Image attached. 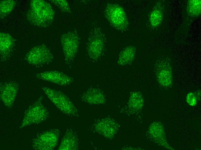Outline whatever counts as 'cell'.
Listing matches in <instances>:
<instances>
[{"label": "cell", "mask_w": 201, "mask_h": 150, "mask_svg": "<svg viewBox=\"0 0 201 150\" xmlns=\"http://www.w3.org/2000/svg\"><path fill=\"white\" fill-rule=\"evenodd\" d=\"M42 89L48 98L64 114L71 117L80 116L78 108L63 93L48 87H43Z\"/></svg>", "instance_id": "2"}, {"label": "cell", "mask_w": 201, "mask_h": 150, "mask_svg": "<svg viewBox=\"0 0 201 150\" xmlns=\"http://www.w3.org/2000/svg\"><path fill=\"white\" fill-rule=\"evenodd\" d=\"M79 145V141L77 132L74 128L70 127L67 130L58 149L78 150Z\"/></svg>", "instance_id": "12"}, {"label": "cell", "mask_w": 201, "mask_h": 150, "mask_svg": "<svg viewBox=\"0 0 201 150\" xmlns=\"http://www.w3.org/2000/svg\"><path fill=\"white\" fill-rule=\"evenodd\" d=\"M164 8L161 3H158L155 6L149 16V22L153 28L158 27L161 24L163 17Z\"/></svg>", "instance_id": "16"}, {"label": "cell", "mask_w": 201, "mask_h": 150, "mask_svg": "<svg viewBox=\"0 0 201 150\" xmlns=\"http://www.w3.org/2000/svg\"><path fill=\"white\" fill-rule=\"evenodd\" d=\"M55 13L50 4L42 0L31 1L27 16L33 25L39 27H46L51 25Z\"/></svg>", "instance_id": "1"}, {"label": "cell", "mask_w": 201, "mask_h": 150, "mask_svg": "<svg viewBox=\"0 0 201 150\" xmlns=\"http://www.w3.org/2000/svg\"><path fill=\"white\" fill-rule=\"evenodd\" d=\"M0 53L1 61H5L10 57L15 46L14 39L10 34L5 33L0 34Z\"/></svg>", "instance_id": "13"}, {"label": "cell", "mask_w": 201, "mask_h": 150, "mask_svg": "<svg viewBox=\"0 0 201 150\" xmlns=\"http://www.w3.org/2000/svg\"><path fill=\"white\" fill-rule=\"evenodd\" d=\"M104 12L106 18L116 29L123 32L127 29L128 19L124 10L121 5L116 3H109Z\"/></svg>", "instance_id": "4"}, {"label": "cell", "mask_w": 201, "mask_h": 150, "mask_svg": "<svg viewBox=\"0 0 201 150\" xmlns=\"http://www.w3.org/2000/svg\"><path fill=\"white\" fill-rule=\"evenodd\" d=\"M51 1L57 6L61 11L67 13H70L71 12L69 4L65 0H51Z\"/></svg>", "instance_id": "21"}, {"label": "cell", "mask_w": 201, "mask_h": 150, "mask_svg": "<svg viewBox=\"0 0 201 150\" xmlns=\"http://www.w3.org/2000/svg\"><path fill=\"white\" fill-rule=\"evenodd\" d=\"M16 1L2 0L0 1V18H4L9 14L15 6Z\"/></svg>", "instance_id": "20"}, {"label": "cell", "mask_w": 201, "mask_h": 150, "mask_svg": "<svg viewBox=\"0 0 201 150\" xmlns=\"http://www.w3.org/2000/svg\"><path fill=\"white\" fill-rule=\"evenodd\" d=\"M136 53V48L134 46H130L125 47L119 54L118 64L124 66L131 63L135 58Z\"/></svg>", "instance_id": "17"}, {"label": "cell", "mask_w": 201, "mask_h": 150, "mask_svg": "<svg viewBox=\"0 0 201 150\" xmlns=\"http://www.w3.org/2000/svg\"><path fill=\"white\" fill-rule=\"evenodd\" d=\"M200 0H190L188 1L187 10L190 16L197 17L201 14Z\"/></svg>", "instance_id": "19"}, {"label": "cell", "mask_w": 201, "mask_h": 150, "mask_svg": "<svg viewBox=\"0 0 201 150\" xmlns=\"http://www.w3.org/2000/svg\"><path fill=\"white\" fill-rule=\"evenodd\" d=\"M61 39L65 64L70 67L78 51L80 42L79 36L76 31H70L63 34Z\"/></svg>", "instance_id": "6"}, {"label": "cell", "mask_w": 201, "mask_h": 150, "mask_svg": "<svg viewBox=\"0 0 201 150\" xmlns=\"http://www.w3.org/2000/svg\"><path fill=\"white\" fill-rule=\"evenodd\" d=\"M42 96L39 97L27 109L20 128L45 121L49 116L47 109L42 103Z\"/></svg>", "instance_id": "3"}, {"label": "cell", "mask_w": 201, "mask_h": 150, "mask_svg": "<svg viewBox=\"0 0 201 150\" xmlns=\"http://www.w3.org/2000/svg\"><path fill=\"white\" fill-rule=\"evenodd\" d=\"M60 132L58 129H51L36 134L32 140L33 149L37 150H52L57 146Z\"/></svg>", "instance_id": "5"}, {"label": "cell", "mask_w": 201, "mask_h": 150, "mask_svg": "<svg viewBox=\"0 0 201 150\" xmlns=\"http://www.w3.org/2000/svg\"><path fill=\"white\" fill-rule=\"evenodd\" d=\"M105 42L104 35L101 30L95 28L91 31L87 45L88 56L93 61L98 59L104 50Z\"/></svg>", "instance_id": "7"}, {"label": "cell", "mask_w": 201, "mask_h": 150, "mask_svg": "<svg viewBox=\"0 0 201 150\" xmlns=\"http://www.w3.org/2000/svg\"><path fill=\"white\" fill-rule=\"evenodd\" d=\"M157 79L160 84L165 87L170 86L173 80L172 67L166 58L158 60L155 67Z\"/></svg>", "instance_id": "9"}, {"label": "cell", "mask_w": 201, "mask_h": 150, "mask_svg": "<svg viewBox=\"0 0 201 150\" xmlns=\"http://www.w3.org/2000/svg\"><path fill=\"white\" fill-rule=\"evenodd\" d=\"M36 77L39 79L66 86L72 83L73 78L62 72L56 70H49L37 73Z\"/></svg>", "instance_id": "10"}, {"label": "cell", "mask_w": 201, "mask_h": 150, "mask_svg": "<svg viewBox=\"0 0 201 150\" xmlns=\"http://www.w3.org/2000/svg\"><path fill=\"white\" fill-rule=\"evenodd\" d=\"M81 98L84 102L91 105H101L106 101L105 95L100 89L92 88L88 89L82 94Z\"/></svg>", "instance_id": "14"}, {"label": "cell", "mask_w": 201, "mask_h": 150, "mask_svg": "<svg viewBox=\"0 0 201 150\" xmlns=\"http://www.w3.org/2000/svg\"><path fill=\"white\" fill-rule=\"evenodd\" d=\"M143 104V99L140 93L133 92L131 94L128 104L130 108L133 110H139L142 107Z\"/></svg>", "instance_id": "18"}, {"label": "cell", "mask_w": 201, "mask_h": 150, "mask_svg": "<svg viewBox=\"0 0 201 150\" xmlns=\"http://www.w3.org/2000/svg\"><path fill=\"white\" fill-rule=\"evenodd\" d=\"M94 128L97 132L108 138H111L114 132L113 122L109 118L98 121L94 125Z\"/></svg>", "instance_id": "15"}, {"label": "cell", "mask_w": 201, "mask_h": 150, "mask_svg": "<svg viewBox=\"0 0 201 150\" xmlns=\"http://www.w3.org/2000/svg\"><path fill=\"white\" fill-rule=\"evenodd\" d=\"M199 100L198 98L196 92H190L186 97V101L188 104L191 106H195L198 100Z\"/></svg>", "instance_id": "22"}, {"label": "cell", "mask_w": 201, "mask_h": 150, "mask_svg": "<svg viewBox=\"0 0 201 150\" xmlns=\"http://www.w3.org/2000/svg\"><path fill=\"white\" fill-rule=\"evenodd\" d=\"M19 87V85L15 81L1 83L0 99L7 107L10 108L12 106Z\"/></svg>", "instance_id": "11"}, {"label": "cell", "mask_w": 201, "mask_h": 150, "mask_svg": "<svg viewBox=\"0 0 201 150\" xmlns=\"http://www.w3.org/2000/svg\"><path fill=\"white\" fill-rule=\"evenodd\" d=\"M53 59L52 54L44 45L33 47L26 54L25 60L35 66H40L51 63Z\"/></svg>", "instance_id": "8"}]
</instances>
